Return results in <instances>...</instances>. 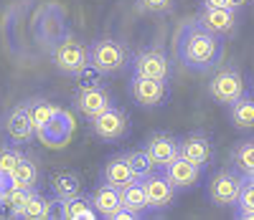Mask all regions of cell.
Returning <instances> with one entry per match:
<instances>
[{"label":"cell","instance_id":"12","mask_svg":"<svg viewBox=\"0 0 254 220\" xmlns=\"http://www.w3.org/2000/svg\"><path fill=\"white\" fill-rule=\"evenodd\" d=\"M147 157L153 160L155 170H163L165 165H171L178 155H181V139H176L173 134H168V132H155L145 139V147Z\"/></svg>","mask_w":254,"mask_h":220},{"label":"cell","instance_id":"8","mask_svg":"<svg viewBox=\"0 0 254 220\" xmlns=\"http://www.w3.org/2000/svg\"><path fill=\"white\" fill-rule=\"evenodd\" d=\"M127 129H130V119H127L125 109H120L115 104L92 119V132L102 142H120L127 134Z\"/></svg>","mask_w":254,"mask_h":220},{"label":"cell","instance_id":"21","mask_svg":"<svg viewBox=\"0 0 254 220\" xmlns=\"http://www.w3.org/2000/svg\"><path fill=\"white\" fill-rule=\"evenodd\" d=\"M54 208H56V200H49L46 195H41L38 190H33L28 195V200L23 205V210H20L18 218H23V220H46L54 215Z\"/></svg>","mask_w":254,"mask_h":220},{"label":"cell","instance_id":"29","mask_svg":"<svg viewBox=\"0 0 254 220\" xmlns=\"http://www.w3.org/2000/svg\"><path fill=\"white\" fill-rule=\"evenodd\" d=\"M135 8L145 15H165L176 8V0H135Z\"/></svg>","mask_w":254,"mask_h":220},{"label":"cell","instance_id":"1","mask_svg":"<svg viewBox=\"0 0 254 220\" xmlns=\"http://www.w3.org/2000/svg\"><path fill=\"white\" fill-rule=\"evenodd\" d=\"M176 56L188 71H211L224 58V38L206 31L198 20H186L176 36Z\"/></svg>","mask_w":254,"mask_h":220},{"label":"cell","instance_id":"11","mask_svg":"<svg viewBox=\"0 0 254 220\" xmlns=\"http://www.w3.org/2000/svg\"><path fill=\"white\" fill-rule=\"evenodd\" d=\"M142 182V190H145V197H147V205H150V210H168L173 203H176V187L168 182V177L160 172H150L145 175V177L140 180Z\"/></svg>","mask_w":254,"mask_h":220},{"label":"cell","instance_id":"3","mask_svg":"<svg viewBox=\"0 0 254 220\" xmlns=\"http://www.w3.org/2000/svg\"><path fill=\"white\" fill-rule=\"evenodd\" d=\"M127 61H130V53H127L125 43L117 38H99L89 46V66H94L102 76L120 74Z\"/></svg>","mask_w":254,"mask_h":220},{"label":"cell","instance_id":"20","mask_svg":"<svg viewBox=\"0 0 254 220\" xmlns=\"http://www.w3.org/2000/svg\"><path fill=\"white\" fill-rule=\"evenodd\" d=\"M10 185L23 187V190H36V185H38V162L31 155L20 157V162L10 172Z\"/></svg>","mask_w":254,"mask_h":220},{"label":"cell","instance_id":"26","mask_svg":"<svg viewBox=\"0 0 254 220\" xmlns=\"http://www.w3.org/2000/svg\"><path fill=\"white\" fill-rule=\"evenodd\" d=\"M26 106H28V114H31V122H33L36 132H38L41 127H46V124H49V122L56 117V112L61 109V106L51 104L49 99H41V96L28 99V101H26Z\"/></svg>","mask_w":254,"mask_h":220},{"label":"cell","instance_id":"18","mask_svg":"<svg viewBox=\"0 0 254 220\" xmlns=\"http://www.w3.org/2000/svg\"><path fill=\"white\" fill-rule=\"evenodd\" d=\"M92 205H94V210H97V215H102V218H115V213L122 208V192L117 190V187H112V185H107V182H102L94 192H92Z\"/></svg>","mask_w":254,"mask_h":220},{"label":"cell","instance_id":"23","mask_svg":"<svg viewBox=\"0 0 254 220\" xmlns=\"http://www.w3.org/2000/svg\"><path fill=\"white\" fill-rule=\"evenodd\" d=\"M120 192H122V208L132 210L137 218L150 213V205H147V197H145V190H142V182L140 180L137 182H130L127 187H122Z\"/></svg>","mask_w":254,"mask_h":220},{"label":"cell","instance_id":"25","mask_svg":"<svg viewBox=\"0 0 254 220\" xmlns=\"http://www.w3.org/2000/svg\"><path fill=\"white\" fill-rule=\"evenodd\" d=\"M20 157H23V152H20L18 144H10V142L0 144V190L10 185V172L15 170Z\"/></svg>","mask_w":254,"mask_h":220},{"label":"cell","instance_id":"17","mask_svg":"<svg viewBox=\"0 0 254 220\" xmlns=\"http://www.w3.org/2000/svg\"><path fill=\"white\" fill-rule=\"evenodd\" d=\"M181 157L198 165L203 170L211 162V157H214V144H211V139L206 134L193 132V134H188V137L181 139Z\"/></svg>","mask_w":254,"mask_h":220},{"label":"cell","instance_id":"22","mask_svg":"<svg viewBox=\"0 0 254 220\" xmlns=\"http://www.w3.org/2000/svg\"><path fill=\"white\" fill-rule=\"evenodd\" d=\"M51 192H54V200L61 203L66 197H74L81 192V180L76 172H56L51 177Z\"/></svg>","mask_w":254,"mask_h":220},{"label":"cell","instance_id":"28","mask_svg":"<svg viewBox=\"0 0 254 220\" xmlns=\"http://www.w3.org/2000/svg\"><path fill=\"white\" fill-rule=\"evenodd\" d=\"M237 218L254 220V185L247 180H244V187L239 192V200H237Z\"/></svg>","mask_w":254,"mask_h":220},{"label":"cell","instance_id":"10","mask_svg":"<svg viewBox=\"0 0 254 220\" xmlns=\"http://www.w3.org/2000/svg\"><path fill=\"white\" fill-rule=\"evenodd\" d=\"M130 96L137 106L142 109H155L163 106L168 99V84L160 79H145V76H132L130 81Z\"/></svg>","mask_w":254,"mask_h":220},{"label":"cell","instance_id":"27","mask_svg":"<svg viewBox=\"0 0 254 220\" xmlns=\"http://www.w3.org/2000/svg\"><path fill=\"white\" fill-rule=\"evenodd\" d=\"M231 165L237 172H242L244 177L249 172H254V142H242L231 152Z\"/></svg>","mask_w":254,"mask_h":220},{"label":"cell","instance_id":"31","mask_svg":"<svg viewBox=\"0 0 254 220\" xmlns=\"http://www.w3.org/2000/svg\"><path fill=\"white\" fill-rule=\"evenodd\" d=\"M201 8H229V0H201Z\"/></svg>","mask_w":254,"mask_h":220},{"label":"cell","instance_id":"14","mask_svg":"<svg viewBox=\"0 0 254 220\" xmlns=\"http://www.w3.org/2000/svg\"><path fill=\"white\" fill-rule=\"evenodd\" d=\"M160 172L165 175L168 182H171L176 190H190V187H196V185H198L203 170H201L198 165L188 162V160H183V157L178 155L171 165H165Z\"/></svg>","mask_w":254,"mask_h":220},{"label":"cell","instance_id":"16","mask_svg":"<svg viewBox=\"0 0 254 220\" xmlns=\"http://www.w3.org/2000/svg\"><path fill=\"white\" fill-rule=\"evenodd\" d=\"M137 180L140 177L135 175V170H132L130 160H127V155H115V157H110L107 162H104V167H102V182H107V185H112L117 190L127 187L130 182H137Z\"/></svg>","mask_w":254,"mask_h":220},{"label":"cell","instance_id":"33","mask_svg":"<svg viewBox=\"0 0 254 220\" xmlns=\"http://www.w3.org/2000/svg\"><path fill=\"white\" fill-rule=\"evenodd\" d=\"M244 180H247V182H252V185H254V172H249V175H247V177H244Z\"/></svg>","mask_w":254,"mask_h":220},{"label":"cell","instance_id":"15","mask_svg":"<svg viewBox=\"0 0 254 220\" xmlns=\"http://www.w3.org/2000/svg\"><path fill=\"white\" fill-rule=\"evenodd\" d=\"M71 132H74V119L64 112V109H59L56 117H54L46 127H41L36 134H38L41 142L49 144V147H64V144L69 142Z\"/></svg>","mask_w":254,"mask_h":220},{"label":"cell","instance_id":"19","mask_svg":"<svg viewBox=\"0 0 254 220\" xmlns=\"http://www.w3.org/2000/svg\"><path fill=\"white\" fill-rule=\"evenodd\" d=\"M56 205H59V215L64 220H92V218H97L92 197H84L81 192L74 195V197H66V200H61Z\"/></svg>","mask_w":254,"mask_h":220},{"label":"cell","instance_id":"24","mask_svg":"<svg viewBox=\"0 0 254 220\" xmlns=\"http://www.w3.org/2000/svg\"><path fill=\"white\" fill-rule=\"evenodd\" d=\"M229 119L237 129H254V99L239 96L234 104H229Z\"/></svg>","mask_w":254,"mask_h":220},{"label":"cell","instance_id":"34","mask_svg":"<svg viewBox=\"0 0 254 220\" xmlns=\"http://www.w3.org/2000/svg\"><path fill=\"white\" fill-rule=\"evenodd\" d=\"M0 213H3V205H0Z\"/></svg>","mask_w":254,"mask_h":220},{"label":"cell","instance_id":"7","mask_svg":"<svg viewBox=\"0 0 254 220\" xmlns=\"http://www.w3.org/2000/svg\"><path fill=\"white\" fill-rule=\"evenodd\" d=\"M112 106V94L104 89L102 84H89V86H79L76 94H74V109L84 117V119H94L99 117L104 109Z\"/></svg>","mask_w":254,"mask_h":220},{"label":"cell","instance_id":"4","mask_svg":"<svg viewBox=\"0 0 254 220\" xmlns=\"http://www.w3.org/2000/svg\"><path fill=\"white\" fill-rule=\"evenodd\" d=\"M0 129H3L5 142H10V144L23 147V144H31L33 142L36 127L31 122L26 101H20V104H15V106L8 109V112L3 114V119H0Z\"/></svg>","mask_w":254,"mask_h":220},{"label":"cell","instance_id":"32","mask_svg":"<svg viewBox=\"0 0 254 220\" xmlns=\"http://www.w3.org/2000/svg\"><path fill=\"white\" fill-rule=\"evenodd\" d=\"M249 3V0H229V8H234V10H242L244 5Z\"/></svg>","mask_w":254,"mask_h":220},{"label":"cell","instance_id":"13","mask_svg":"<svg viewBox=\"0 0 254 220\" xmlns=\"http://www.w3.org/2000/svg\"><path fill=\"white\" fill-rule=\"evenodd\" d=\"M196 20L206 31H211L219 38L231 36L237 31V26H239V15H237L234 8H201Z\"/></svg>","mask_w":254,"mask_h":220},{"label":"cell","instance_id":"2","mask_svg":"<svg viewBox=\"0 0 254 220\" xmlns=\"http://www.w3.org/2000/svg\"><path fill=\"white\" fill-rule=\"evenodd\" d=\"M51 61L56 66V71L66 74V76H79L89 66V48L66 31L51 46Z\"/></svg>","mask_w":254,"mask_h":220},{"label":"cell","instance_id":"6","mask_svg":"<svg viewBox=\"0 0 254 220\" xmlns=\"http://www.w3.org/2000/svg\"><path fill=\"white\" fill-rule=\"evenodd\" d=\"M242 187H244V175L242 172L221 170L208 182V200L219 208H231V205H237Z\"/></svg>","mask_w":254,"mask_h":220},{"label":"cell","instance_id":"30","mask_svg":"<svg viewBox=\"0 0 254 220\" xmlns=\"http://www.w3.org/2000/svg\"><path fill=\"white\" fill-rule=\"evenodd\" d=\"M127 160H130V165H132V170H135V175H137L140 180L145 177V175H150V172L155 170L153 160L147 157L145 149H132V152H127Z\"/></svg>","mask_w":254,"mask_h":220},{"label":"cell","instance_id":"9","mask_svg":"<svg viewBox=\"0 0 254 220\" xmlns=\"http://www.w3.org/2000/svg\"><path fill=\"white\" fill-rule=\"evenodd\" d=\"M171 58L165 56L163 48H145L132 58V76H145V79H171Z\"/></svg>","mask_w":254,"mask_h":220},{"label":"cell","instance_id":"5","mask_svg":"<svg viewBox=\"0 0 254 220\" xmlns=\"http://www.w3.org/2000/svg\"><path fill=\"white\" fill-rule=\"evenodd\" d=\"M244 91H247L244 76L234 69V66H224V69L216 71L214 79L208 81V96L221 106L234 104L239 96H244Z\"/></svg>","mask_w":254,"mask_h":220}]
</instances>
